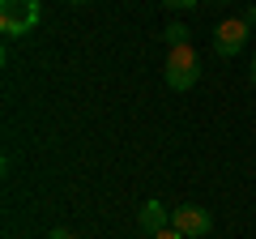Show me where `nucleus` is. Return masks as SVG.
<instances>
[{
    "instance_id": "f257e3e1",
    "label": "nucleus",
    "mask_w": 256,
    "mask_h": 239,
    "mask_svg": "<svg viewBox=\"0 0 256 239\" xmlns=\"http://www.w3.org/2000/svg\"><path fill=\"white\" fill-rule=\"evenodd\" d=\"M162 82L171 90H192L201 82V56L192 43H175L166 47V60H162Z\"/></svg>"
},
{
    "instance_id": "f03ea898",
    "label": "nucleus",
    "mask_w": 256,
    "mask_h": 239,
    "mask_svg": "<svg viewBox=\"0 0 256 239\" xmlns=\"http://www.w3.org/2000/svg\"><path fill=\"white\" fill-rule=\"evenodd\" d=\"M38 0H0V30L9 38H22L38 26Z\"/></svg>"
},
{
    "instance_id": "7ed1b4c3",
    "label": "nucleus",
    "mask_w": 256,
    "mask_h": 239,
    "mask_svg": "<svg viewBox=\"0 0 256 239\" xmlns=\"http://www.w3.org/2000/svg\"><path fill=\"white\" fill-rule=\"evenodd\" d=\"M248 34H252V26H248V18H244V13H239V18L218 22V30H214V52H218L222 60H230V56H239V52H244Z\"/></svg>"
},
{
    "instance_id": "20e7f679",
    "label": "nucleus",
    "mask_w": 256,
    "mask_h": 239,
    "mask_svg": "<svg viewBox=\"0 0 256 239\" xmlns=\"http://www.w3.org/2000/svg\"><path fill=\"white\" fill-rule=\"evenodd\" d=\"M171 226L180 230V235H188V239H201V235H210L214 218L201 210V205H175L171 210Z\"/></svg>"
},
{
    "instance_id": "39448f33",
    "label": "nucleus",
    "mask_w": 256,
    "mask_h": 239,
    "mask_svg": "<svg viewBox=\"0 0 256 239\" xmlns=\"http://www.w3.org/2000/svg\"><path fill=\"white\" fill-rule=\"evenodd\" d=\"M137 222H141L146 235H158V230L171 226V210H162V201H146V205H141V214H137Z\"/></svg>"
},
{
    "instance_id": "423d86ee",
    "label": "nucleus",
    "mask_w": 256,
    "mask_h": 239,
    "mask_svg": "<svg viewBox=\"0 0 256 239\" xmlns=\"http://www.w3.org/2000/svg\"><path fill=\"white\" fill-rule=\"evenodd\" d=\"M162 43H166V47H175V43H188V26H184V22H171V26L162 30Z\"/></svg>"
},
{
    "instance_id": "0eeeda50",
    "label": "nucleus",
    "mask_w": 256,
    "mask_h": 239,
    "mask_svg": "<svg viewBox=\"0 0 256 239\" xmlns=\"http://www.w3.org/2000/svg\"><path fill=\"white\" fill-rule=\"evenodd\" d=\"M166 9H175V13H184V9H196V4H201V0H162Z\"/></svg>"
},
{
    "instance_id": "6e6552de",
    "label": "nucleus",
    "mask_w": 256,
    "mask_h": 239,
    "mask_svg": "<svg viewBox=\"0 0 256 239\" xmlns=\"http://www.w3.org/2000/svg\"><path fill=\"white\" fill-rule=\"evenodd\" d=\"M150 239H188V235H180L175 226H166V230H158V235H150Z\"/></svg>"
},
{
    "instance_id": "1a4fd4ad",
    "label": "nucleus",
    "mask_w": 256,
    "mask_h": 239,
    "mask_svg": "<svg viewBox=\"0 0 256 239\" xmlns=\"http://www.w3.org/2000/svg\"><path fill=\"white\" fill-rule=\"evenodd\" d=\"M47 239H77V235H73V230H64V226H56V230H52Z\"/></svg>"
},
{
    "instance_id": "9d476101",
    "label": "nucleus",
    "mask_w": 256,
    "mask_h": 239,
    "mask_svg": "<svg viewBox=\"0 0 256 239\" xmlns=\"http://www.w3.org/2000/svg\"><path fill=\"white\" fill-rule=\"evenodd\" d=\"M244 18H248V26L256 30V4H248V9H244Z\"/></svg>"
},
{
    "instance_id": "9b49d317",
    "label": "nucleus",
    "mask_w": 256,
    "mask_h": 239,
    "mask_svg": "<svg viewBox=\"0 0 256 239\" xmlns=\"http://www.w3.org/2000/svg\"><path fill=\"white\" fill-rule=\"evenodd\" d=\"M252 86H256V56H252Z\"/></svg>"
},
{
    "instance_id": "f8f14e48",
    "label": "nucleus",
    "mask_w": 256,
    "mask_h": 239,
    "mask_svg": "<svg viewBox=\"0 0 256 239\" xmlns=\"http://www.w3.org/2000/svg\"><path fill=\"white\" fill-rule=\"evenodd\" d=\"M201 4H222V0H201Z\"/></svg>"
},
{
    "instance_id": "ddd939ff",
    "label": "nucleus",
    "mask_w": 256,
    "mask_h": 239,
    "mask_svg": "<svg viewBox=\"0 0 256 239\" xmlns=\"http://www.w3.org/2000/svg\"><path fill=\"white\" fill-rule=\"evenodd\" d=\"M68 4H86V0H68Z\"/></svg>"
}]
</instances>
